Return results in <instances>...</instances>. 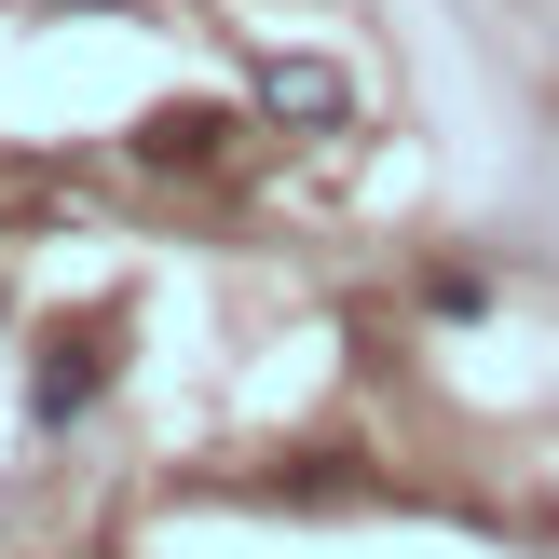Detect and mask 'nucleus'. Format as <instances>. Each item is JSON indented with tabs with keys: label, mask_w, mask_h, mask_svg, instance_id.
I'll return each mask as SVG.
<instances>
[{
	"label": "nucleus",
	"mask_w": 559,
	"mask_h": 559,
	"mask_svg": "<svg viewBox=\"0 0 559 559\" xmlns=\"http://www.w3.org/2000/svg\"><path fill=\"white\" fill-rule=\"evenodd\" d=\"M109 342H123V314H82L41 342V369H27V424H82V409L109 396Z\"/></svg>",
	"instance_id": "1"
},
{
	"label": "nucleus",
	"mask_w": 559,
	"mask_h": 559,
	"mask_svg": "<svg viewBox=\"0 0 559 559\" xmlns=\"http://www.w3.org/2000/svg\"><path fill=\"white\" fill-rule=\"evenodd\" d=\"M218 151H233V109L218 96H178V109L136 123V164H218Z\"/></svg>",
	"instance_id": "2"
},
{
	"label": "nucleus",
	"mask_w": 559,
	"mask_h": 559,
	"mask_svg": "<svg viewBox=\"0 0 559 559\" xmlns=\"http://www.w3.org/2000/svg\"><path fill=\"white\" fill-rule=\"evenodd\" d=\"M273 109H300V123H328V109H342V82H328V69H273Z\"/></svg>",
	"instance_id": "3"
}]
</instances>
